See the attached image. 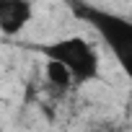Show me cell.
<instances>
[{
	"label": "cell",
	"mask_w": 132,
	"mask_h": 132,
	"mask_svg": "<svg viewBox=\"0 0 132 132\" xmlns=\"http://www.w3.org/2000/svg\"><path fill=\"white\" fill-rule=\"evenodd\" d=\"M47 60L60 62L65 70L70 73L73 86H83L98 78L101 73V62H98V52L96 47L83 39V36H65V39H54L49 44H44L39 49Z\"/></svg>",
	"instance_id": "6da1fadb"
},
{
	"label": "cell",
	"mask_w": 132,
	"mask_h": 132,
	"mask_svg": "<svg viewBox=\"0 0 132 132\" xmlns=\"http://www.w3.org/2000/svg\"><path fill=\"white\" fill-rule=\"evenodd\" d=\"M78 13L91 21V26L106 42V47L111 49V54L117 57L124 75L132 83V21L124 16L109 13L104 8H96V5H80Z\"/></svg>",
	"instance_id": "7a4b0ae2"
},
{
	"label": "cell",
	"mask_w": 132,
	"mask_h": 132,
	"mask_svg": "<svg viewBox=\"0 0 132 132\" xmlns=\"http://www.w3.org/2000/svg\"><path fill=\"white\" fill-rule=\"evenodd\" d=\"M34 18V5L29 0H0V34L18 36Z\"/></svg>",
	"instance_id": "3957f363"
},
{
	"label": "cell",
	"mask_w": 132,
	"mask_h": 132,
	"mask_svg": "<svg viewBox=\"0 0 132 132\" xmlns=\"http://www.w3.org/2000/svg\"><path fill=\"white\" fill-rule=\"evenodd\" d=\"M44 78H47L49 88H52V91H57V93H65V91L73 86L70 73L65 70L60 62H52V60H47V65H44Z\"/></svg>",
	"instance_id": "277c9868"
},
{
	"label": "cell",
	"mask_w": 132,
	"mask_h": 132,
	"mask_svg": "<svg viewBox=\"0 0 132 132\" xmlns=\"http://www.w3.org/2000/svg\"><path fill=\"white\" fill-rule=\"evenodd\" d=\"M91 132H114V129H109V127H104V124H98V127H93Z\"/></svg>",
	"instance_id": "5b68a950"
}]
</instances>
